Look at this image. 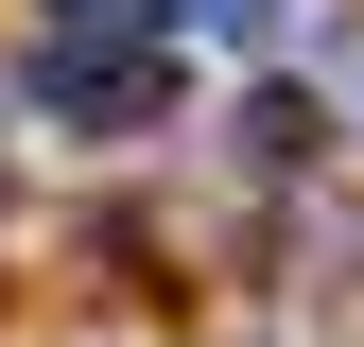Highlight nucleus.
Returning a JSON list of instances; mask_svg holds the SVG:
<instances>
[{"mask_svg": "<svg viewBox=\"0 0 364 347\" xmlns=\"http://www.w3.org/2000/svg\"><path fill=\"white\" fill-rule=\"evenodd\" d=\"M53 35H70V53H156L173 0H53Z\"/></svg>", "mask_w": 364, "mask_h": 347, "instance_id": "nucleus-2", "label": "nucleus"}, {"mask_svg": "<svg viewBox=\"0 0 364 347\" xmlns=\"http://www.w3.org/2000/svg\"><path fill=\"white\" fill-rule=\"evenodd\" d=\"M35 105L122 139V122H156V105H173V70H156V53H70V35H53V53H35Z\"/></svg>", "mask_w": 364, "mask_h": 347, "instance_id": "nucleus-1", "label": "nucleus"}, {"mask_svg": "<svg viewBox=\"0 0 364 347\" xmlns=\"http://www.w3.org/2000/svg\"><path fill=\"white\" fill-rule=\"evenodd\" d=\"M173 18H208V35H225V53H260V35H278V18H295V0H173Z\"/></svg>", "mask_w": 364, "mask_h": 347, "instance_id": "nucleus-3", "label": "nucleus"}]
</instances>
